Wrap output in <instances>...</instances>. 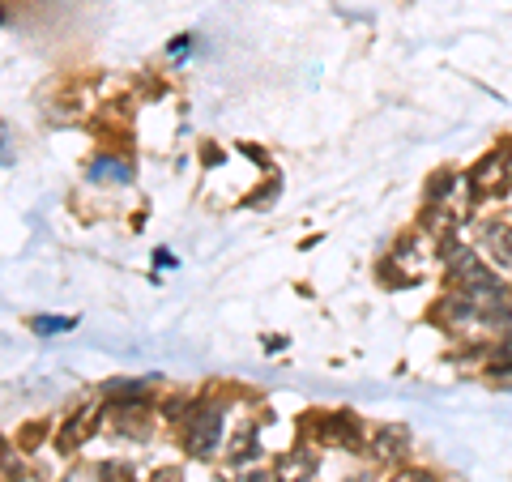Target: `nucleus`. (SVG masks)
<instances>
[{
	"label": "nucleus",
	"instance_id": "obj_1",
	"mask_svg": "<svg viewBox=\"0 0 512 482\" xmlns=\"http://www.w3.org/2000/svg\"><path fill=\"white\" fill-rule=\"evenodd\" d=\"M466 188H470L474 201L504 197V192L512 188V146H500V150H491L487 158H478V167L466 175Z\"/></svg>",
	"mask_w": 512,
	"mask_h": 482
},
{
	"label": "nucleus",
	"instance_id": "obj_2",
	"mask_svg": "<svg viewBox=\"0 0 512 482\" xmlns=\"http://www.w3.org/2000/svg\"><path fill=\"white\" fill-rule=\"evenodd\" d=\"M222 444V406H201L188 414V431H184V448L192 457H210Z\"/></svg>",
	"mask_w": 512,
	"mask_h": 482
},
{
	"label": "nucleus",
	"instance_id": "obj_3",
	"mask_svg": "<svg viewBox=\"0 0 512 482\" xmlns=\"http://www.w3.org/2000/svg\"><path fill=\"white\" fill-rule=\"evenodd\" d=\"M431 320H436L440 329H448V333H461V329H470V325H478V320H483V308H478V303L466 295V291H448L436 308H431Z\"/></svg>",
	"mask_w": 512,
	"mask_h": 482
},
{
	"label": "nucleus",
	"instance_id": "obj_4",
	"mask_svg": "<svg viewBox=\"0 0 512 482\" xmlns=\"http://www.w3.org/2000/svg\"><path fill=\"white\" fill-rule=\"evenodd\" d=\"M478 244L495 269H512V218H491L478 227Z\"/></svg>",
	"mask_w": 512,
	"mask_h": 482
},
{
	"label": "nucleus",
	"instance_id": "obj_5",
	"mask_svg": "<svg viewBox=\"0 0 512 482\" xmlns=\"http://www.w3.org/2000/svg\"><path fill=\"white\" fill-rule=\"evenodd\" d=\"M367 453L376 465H393L410 453V431L406 427H380L372 440H367Z\"/></svg>",
	"mask_w": 512,
	"mask_h": 482
},
{
	"label": "nucleus",
	"instance_id": "obj_6",
	"mask_svg": "<svg viewBox=\"0 0 512 482\" xmlns=\"http://www.w3.org/2000/svg\"><path fill=\"white\" fill-rule=\"evenodd\" d=\"M274 478L278 482H308V478H316V457L308 453V448H295V453H286L278 461V474Z\"/></svg>",
	"mask_w": 512,
	"mask_h": 482
},
{
	"label": "nucleus",
	"instance_id": "obj_7",
	"mask_svg": "<svg viewBox=\"0 0 512 482\" xmlns=\"http://www.w3.org/2000/svg\"><path fill=\"white\" fill-rule=\"evenodd\" d=\"M461 188V175L453 171V167H444V171H436L427 180V205H448V197Z\"/></svg>",
	"mask_w": 512,
	"mask_h": 482
},
{
	"label": "nucleus",
	"instance_id": "obj_8",
	"mask_svg": "<svg viewBox=\"0 0 512 482\" xmlns=\"http://www.w3.org/2000/svg\"><path fill=\"white\" fill-rule=\"evenodd\" d=\"M86 175L99 184H128V163L124 158H94Z\"/></svg>",
	"mask_w": 512,
	"mask_h": 482
},
{
	"label": "nucleus",
	"instance_id": "obj_9",
	"mask_svg": "<svg viewBox=\"0 0 512 482\" xmlns=\"http://www.w3.org/2000/svg\"><path fill=\"white\" fill-rule=\"evenodd\" d=\"M94 419H99V410H77V414H73V419H69V427H64V431H60V444H64V448H73V444H77V440H82V436H86V431L94 427Z\"/></svg>",
	"mask_w": 512,
	"mask_h": 482
},
{
	"label": "nucleus",
	"instance_id": "obj_10",
	"mask_svg": "<svg viewBox=\"0 0 512 482\" xmlns=\"http://www.w3.org/2000/svg\"><path fill=\"white\" fill-rule=\"evenodd\" d=\"M252 453H256V427L235 431L231 444H227V457H231V461H244V457H252Z\"/></svg>",
	"mask_w": 512,
	"mask_h": 482
},
{
	"label": "nucleus",
	"instance_id": "obj_11",
	"mask_svg": "<svg viewBox=\"0 0 512 482\" xmlns=\"http://www.w3.org/2000/svg\"><path fill=\"white\" fill-rule=\"evenodd\" d=\"M77 325V320H69V316H35L30 320V329H35L39 337H52V333H69Z\"/></svg>",
	"mask_w": 512,
	"mask_h": 482
},
{
	"label": "nucleus",
	"instance_id": "obj_12",
	"mask_svg": "<svg viewBox=\"0 0 512 482\" xmlns=\"http://www.w3.org/2000/svg\"><path fill=\"white\" fill-rule=\"evenodd\" d=\"M13 478H22V461L13 457L9 444H0V482H13Z\"/></svg>",
	"mask_w": 512,
	"mask_h": 482
},
{
	"label": "nucleus",
	"instance_id": "obj_13",
	"mask_svg": "<svg viewBox=\"0 0 512 482\" xmlns=\"http://www.w3.org/2000/svg\"><path fill=\"white\" fill-rule=\"evenodd\" d=\"M278 192H282V184H278V180H269L261 192H252V197H248V205H252V210H269V201H274Z\"/></svg>",
	"mask_w": 512,
	"mask_h": 482
},
{
	"label": "nucleus",
	"instance_id": "obj_14",
	"mask_svg": "<svg viewBox=\"0 0 512 482\" xmlns=\"http://www.w3.org/2000/svg\"><path fill=\"white\" fill-rule=\"evenodd\" d=\"M389 482H436V474H427V470H414V465H410V470H397Z\"/></svg>",
	"mask_w": 512,
	"mask_h": 482
},
{
	"label": "nucleus",
	"instance_id": "obj_15",
	"mask_svg": "<svg viewBox=\"0 0 512 482\" xmlns=\"http://www.w3.org/2000/svg\"><path fill=\"white\" fill-rule=\"evenodd\" d=\"M239 482H269L261 470H252V474H239Z\"/></svg>",
	"mask_w": 512,
	"mask_h": 482
},
{
	"label": "nucleus",
	"instance_id": "obj_16",
	"mask_svg": "<svg viewBox=\"0 0 512 482\" xmlns=\"http://www.w3.org/2000/svg\"><path fill=\"white\" fill-rule=\"evenodd\" d=\"M154 482H180V474H175V470H163V474H158Z\"/></svg>",
	"mask_w": 512,
	"mask_h": 482
},
{
	"label": "nucleus",
	"instance_id": "obj_17",
	"mask_svg": "<svg viewBox=\"0 0 512 482\" xmlns=\"http://www.w3.org/2000/svg\"><path fill=\"white\" fill-rule=\"evenodd\" d=\"M0 163H9V154H5V133H0Z\"/></svg>",
	"mask_w": 512,
	"mask_h": 482
},
{
	"label": "nucleus",
	"instance_id": "obj_18",
	"mask_svg": "<svg viewBox=\"0 0 512 482\" xmlns=\"http://www.w3.org/2000/svg\"><path fill=\"white\" fill-rule=\"evenodd\" d=\"M0 18H5V13H0Z\"/></svg>",
	"mask_w": 512,
	"mask_h": 482
}]
</instances>
